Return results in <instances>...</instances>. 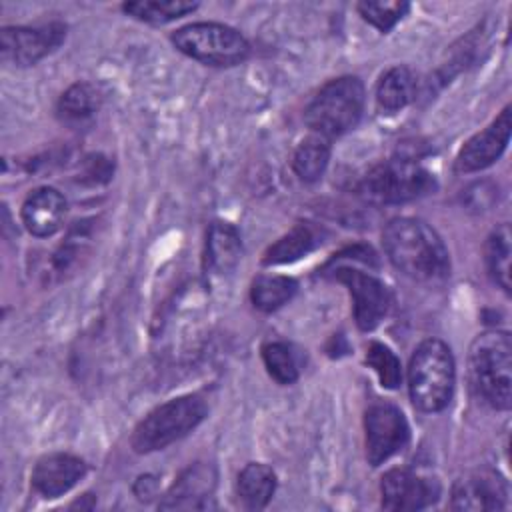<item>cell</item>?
<instances>
[{"label": "cell", "mask_w": 512, "mask_h": 512, "mask_svg": "<svg viewBox=\"0 0 512 512\" xmlns=\"http://www.w3.org/2000/svg\"><path fill=\"white\" fill-rule=\"evenodd\" d=\"M172 44L186 56L208 66H236L250 56L248 40L220 22H192L170 34Z\"/></svg>", "instance_id": "cell-6"}, {"label": "cell", "mask_w": 512, "mask_h": 512, "mask_svg": "<svg viewBox=\"0 0 512 512\" xmlns=\"http://www.w3.org/2000/svg\"><path fill=\"white\" fill-rule=\"evenodd\" d=\"M434 188V176L418 162L392 158L370 168L360 180L358 192L374 204H402L430 194Z\"/></svg>", "instance_id": "cell-7"}, {"label": "cell", "mask_w": 512, "mask_h": 512, "mask_svg": "<svg viewBox=\"0 0 512 512\" xmlns=\"http://www.w3.org/2000/svg\"><path fill=\"white\" fill-rule=\"evenodd\" d=\"M508 504L506 482L492 470H474L452 486V510H502Z\"/></svg>", "instance_id": "cell-13"}, {"label": "cell", "mask_w": 512, "mask_h": 512, "mask_svg": "<svg viewBox=\"0 0 512 512\" xmlns=\"http://www.w3.org/2000/svg\"><path fill=\"white\" fill-rule=\"evenodd\" d=\"M242 256V240L238 230L228 222H212L204 242V272L210 276L230 274Z\"/></svg>", "instance_id": "cell-17"}, {"label": "cell", "mask_w": 512, "mask_h": 512, "mask_svg": "<svg viewBox=\"0 0 512 512\" xmlns=\"http://www.w3.org/2000/svg\"><path fill=\"white\" fill-rule=\"evenodd\" d=\"M510 130V106H506L484 130L466 140L454 160V170L458 174H470L492 166L506 150L510 142Z\"/></svg>", "instance_id": "cell-12"}, {"label": "cell", "mask_w": 512, "mask_h": 512, "mask_svg": "<svg viewBox=\"0 0 512 512\" xmlns=\"http://www.w3.org/2000/svg\"><path fill=\"white\" fill-rule=\"evenodd\" d=\"M366 362L368 366L374 368V372L380 378V384L384 388H398L402 382V366L398 356L384 344L380 342H372L366 350Z\"/></svg>", "instance_id": "cell-27"}, {"label": "cell", "mask_w": 512, "mask_h": 512, "mask_svg": "<svg viewBox=\"0 0 512 512\" xmlns=\"http://www.w3.org/2000/svg\"><path fill=\"white\" fill-rule=\"evenodd\" d=\"M416 96V76L408 66L386 70L376 86V104L384 112H398Z\"/></svg>", "instance_id": "cell-19"}, {"label": "cell", "mask_w": 512, "mask_h": 512, "mask_svg": "<svg viewBox=\"0 0 512 512\" xmlns=\"http://www.w3.org/2000/svg\"><path fill=\"white\" fill-rule=\"evenodd\" d=\"M102 102L98 88L90 82L72 84L58 100V116L66 124H84L94 118Z\"/></svg>", "instance_id": "cell-20"}, {"label": "cell", "mask_w": 512, "mask_h": 512, "mask_svg": "<svg viewBox=\"0 0 512 512\" xmlns=\"http://www.w3.org/2000/svg\"><path fill=\"white\" fill-rule=\"evenodd\" d=\"M332 278L342 282L354 306V320L360 330H374L386 316L390 308V290L386 284L370 272H362L352 266L332 268Z\"/></svg>", "instance_id": "cell-9"}, {"label": "cell", "mask_w": 512, "mask_h": 512, "mask_svg": "<svg viewBox=\"0 0 512 512\" xmlns=\"http://www.w3.org/2000/svg\"><path fill=\"white\" fill-rule=\"evenodd\" d=\"M296 280L280 274H260L250 286L252 304L262 312H272L284 306L296 294Z\"/></svg>", "instance_id": "cell-24"}, {"label": "cell", "mask_w": 512, "mask_h": 512, "mask_svg": "<svg viewBox=\"0 0 512 512\" xmlns=\"http://www.w3.org/2000/svg\"><path fill=\"white\" fill-rule=\"evenodd\" d=\"M470 384L478 398L496 410L512 404V342L504 330L478 334L468 352Z\"/></svg>", "instance_id": "cell-2"}, {"label": "cell", "mask_w": 512, "mask_h": 512, "mask_svg": "<svg viewBox=\"0 0 512 512\" xmlns=\"http://www.w3.org/2000/svg\"><path fill=\"white\" fill-rule=\"evenodd\" d=\"M454 356L438 338L420 342L408 364V392L412 404L422 412L444 410L454 394Z\"/></svg>", "instance_id": "cell-3"}, {"label": "cell", "mask_w": 512, "mask_h": 512, "mask_svg": "<svg viewBox=\"0 0 512 512\" xmlns=\"http://www.w3.org/2000/svg\"><path fill=\"white\" fill-rule=\"evenodd\" d=\"M330 160V140L318 134L304 138L292 158V168L296 176L304 182H316L326 172Z\"/></svg>", "instance_id": "cell-22"}, {"label": "cell", "mask_w": 512, "mask_h": 512, "mask_svg": "<svg viewBox=\"0 0 512 512\" xmlns=\"http://www.w3.org/2000/svg\"><path fill=\"white\" fill-rule=\"evenodd\" d=\"M510 252H512V236H510V226L504 222L490 232L484 246V260H486L488 274L504 292H510Z\"/></svg>", "instance_id": "cell-23"}, {"label": "cell", "mask_w": 512, "mask_h": 512, "mask_svg": "<svg viewBox=\"0 0 512 512\" xmlns=\"http://www.w3.org/2000/svg\"><path fill=\"white\" fill-rule=\"evenodd\" d=\"M262 360L268 374L278 384H294L298 380V366L292 350L284 342H268L262 346Z\"/></svg>", "instance_id": "cell-26"}, {"label": "cell", "mask_w": 512, "mask_h": 512, "mask_svg": "<svg viewBox=\"0 0 512 512\" xmlns=\"http://www.w3.org/2000/svg\"><path fill=\"white\" fill-rule=\"evenodd\" d=\"M364 110V84L356 76H340L326 82L304 110V122L312 134L336 138L352 130Z\"/></svg>", "instance_id": "cell-4"}, {"label": "cell", "mask_w": 512, "mask_h": 512, "mask_svg": "<svg viewBox=\"0 0 512 512\" xmlns=\"http://www.w3.org/2000/svg\"><path fill=\"white\" fill-rule=\"evenodd\" d=\"M276 490V474L270 466L260 462L246 464L236 480V494L244 508L260 510L264 508Z\"/></svg>", "instance_id": "cell-18"}, {"label": "cell", "mask_w": 512, "mask_h": 512, "mask_svg": "<svg viewBox=\"0 0 512 512\" xmlns=\"http://www.w3.org/2000/svg\"><path fill=\"white\" fill-rule=\"evenodd\" d=\"M198 8L196 2H184V0H144V2H126L122 4V10L148 24H166L180 16H186Z\"/></svg>", "instance_id": "cell-25"}, {"label": "cell", "mask_w": 512, "mask_h": 512, "mask_svg": "<svg viewBox=\"0 0 512 512\" xmlns=\"http://www.w3.org/2000/svg\"><path fill=\"white\" fill-rule=\"evenodd\" d=\"M206 414L208 406L198 394L172 398L150 410L136 424L130 444L138 454L162 450L190 434L206 418Z\"/></svg>", "instance_id": "cell-5"}, {"label": "cell", "mask_w": 512, "mask_h": 512, "mask_svg": "<svg viewBox=\"0 0 512 512\" xmlns=\"http://www.w3.org/2000/svg\"><path fill=\"white\" fill-rule=\"evenodd\" d=\"M318 244L316 232L308 224H296L288 234L278 238L262 258L264 266H276V264H288L296 262L308 252H312Z\"/></svg>", "instance_id": "cell-21"}, {"label": "cell", "mask_w": 512, "mask_h": 512, "mask_svg": "<svg viewBox=\"0 0 512 512\" xmlns=\"http://www.w3.org/2000/svg\"><path fill=\"white\" fill-rule=\"evenodd\" d=\"M216 486V468L206 462L188 466L168 488L158 508L162 510H206L214 508L212 494Z\"/></svg>", "instance_id": "cell-14"}, {"label": "cell", "mask_w": 512, "mask_h": 512, "mask_svg": "<svg viewBox=\"0 0 512 512\" xmlns=\"http://www.w3.org/2000/svg\"><path fill=\"white\" fill-rule=\"evenodd\" d=\"M86 474V462L74 454L54 452L42 456L32 470V486L44 498H58L72 490Z\"/></svg>", "instance_id": "cell-15"}, {"label": "cell", "mask_w": 512, "mask_h": 512, "mask_svg": "<svg viewBox=\"0 0 512 512\" xmlns=\"http://www.w3.org/2000/svg\"><path fill=\"white\" fill-rule=\"evenodd\" d=\"M66 38L62 22H48L42 26H4L0 30L2 60L14 66H32Z\"/></svg>", "instance_id": "cell-8"}, {"label": "cell", "mask_w": 512, "mask_h": 512, "mask_svg": "<svg viewBox=\"0 0 512 512\" xmlns=\"http://www.w3.org/2000/svg\"><path fill=\"white\" fill-rule=\"evenodd\" d=\"M66 216V198L52 186L32 190L22 204V222L32 236L46 238L60 230Z\"/></svg>", "instance_id": "cell-16"}, {"label": "cell", "mask_w": 512, "mask_h": 512, "mask_svg": "<svg viewBox=\"0 0 512 512\" xmlns=\"http://www.w3.org/2000/svg\"><path fill=\"white\" fill-rule=\"evenodd\" d=\"M366 458L372 466H380L400 452L410 440V428L400 408L388 402L372 404L364 416Z\"/></svg>", "instance_id": "cell-10"}, {"label": "cell", "mask_w": 512, "mask_h": 512, "mask_svg": "<svg viewBox=\"0 0 512 512\" xmlns=\"http://www.w3.org/2000/svg\"><path fill=\"white\" fill-rule=\"evenodd\" d=\"M380 494L384 510H422L440 498V484L408 468H392L380 480Z\"/></svg>", "instance_id": "cell-11"}, {"label": "cell", "mask_w": 512, "mask_h": 512, "mask_svg": "<svg viewBox=\"0 0 512 512\" xmlns=\"http://www.w3.org/2000/svg\"><path fill=\"white\" fill-rule=\"evenodd\" d=\"M408 2H360L358 12L360 16L376 26L380 32H388L406 12Z\"/></svg>", "instance_id": "cell-28"}, {"label": "cell", "mask_w": 512, "mask_h": 512, "mask_svg": "<svg viewBox=\"0 0 512 512\" xmlns=\"http://www.w3.org/2000/svg\"><path fill=\"white\" fill-rule=\"evenodd\" d=\"M388 260L408 278L418 282H440L450 274V256L432 226L420 218L400 216L382 230Z\"/></svg>", "instance_id": "cell-1"}]
</instances>
